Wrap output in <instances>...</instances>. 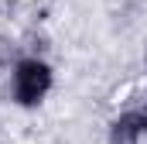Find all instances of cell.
Segmentation results:
<instances>
[{"instance_id":"6da1fadb","label":"cell","mask_w":147,"mask_h":144,"mask_svg":"<svg viewBox=\"0 0 147 144\" xmlns=\"http://www.w3.org/2000/svg\"><path fill=\"white\" fill-rule=\"evenodd\" d=\"M51 89V69L38 58H28L21 62L17 72H14V96L21 107H34L45 100V93Z\"/></svg>"}]
</instances>
